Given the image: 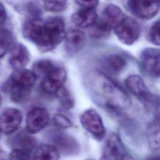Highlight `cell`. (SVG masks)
Returning a JSON list of instances; mask_svg holds the SVG:
<instances>
[{
	"instance_id": "83f0119b",
	"label": "cell",
	"mask_w": 160,
	"mask_h": 160,
	"mask_svg": "<svg viewBox=\"0 0 160 160\" xmlns=\"http://www.w3.org/2000/svg\"><path fill=\"white\" fill-rule=\"evenodd\" d=\"M52 121L54 124L60 129H68L72 126L71 120L62 114H55L53 117Z\"/></svg>"
},
{
	"instance_id": "3957f363",
	"label": "cell",
	"mask_w": 160,
	"mask_h": 160,
	"mask_svg": "<svg viewBox=\"0 0 160 160\" xmlns=\"http://www.w3.org/2000/svg\"><path fill=\"white\" fill-rule=\"evenodd\" d=\"M22 34L42 52L49 51L54 49L48 38L44 22L40 19L32 18L28 20L23 25Z\"/></svg>"
},
{
	"instance_id": "74e56055",
	"label": "cell",
	"mask_w": 160,
	"mask_h": 160,
	"mask_svg": "<svg viewBox=\"0 0 160 160\" xmlns=\"http://www.w3.org/2000/svg\"><path fill=\"white\" fill-rule=\"evenodd\" d=\"M159 160H160V158H159Z\"/></svg>"
},
{
	"instance_id": "d4e9b609",
	"label": "cell",
	"mask_w": 160,
	"mask_h": 160,
	"mask_svg": "<svg viewBox=\"0 0 160 160\" xmlns=\"http://www.w3.org/2000/svg\"><path fill=\"white\" fill-rule=\"evenodd\" d=\"M61 106L65 109H71L74 104V99L70 92L64 86L61 87L54 94Z\"/></svg>"
},
{
	"instance_id": "ffe728a7",
	"label": "cell",
	"mask_w": 160,
	"mask_h": 160,
	"mask_svg": "<svg viewBox=\"0 0 160 160\" xmlns=\"http://www.w3.org/2000/svg\"><path fill=\"white\" fill-rule=\"evenodd\" d=\"M59 151L54 145L44 144L36 148L32 160H59Z\"/></svg>"
},
{
	"instance_id": "7c38bea8",
	"label": "cell",
	"mask_w": 160,
	"mask_h": 160,
	"mask_svg": "<svg viewBox=\"0 0 160 160\" xmlns=\"http://www.w3.org/2000/svg\"><path fill=\"white\" fill-rule=\"evenodd\" d=\"M125 84L127 88L142 102L148 103L151 101V95L142 78L136 74L128 76Z\"/></svg>"
},
{
	"instance_id": "d6a6232c",
	"label": "cell",
	"mask_w": 160,
	"mask_h": 160,
	"mask_svg": "<svg viewBox=\"0 0 160 160\" xmlns=\"http://www.w3.org/2000/svg\"><path fill=\"white\" fill-rule=\"evenodd\" d=\"M1 97L0 96V106H1Z\"/></svg>"
},
{
	"instance_id": "d590c367",
	"label": "cell",
	"mask_w": 160,
	"mask_h": 160,
	"mask_svg": "<svg viewBox=\"0 0 160 160\" xmlns=\"http://www.w3.org/2000/svg\"><path fill=\"white\" fill-rule=\"evenodd\" d=\"M0 160H3V159H0Z\"/></svg>"
},
{
	"instance_id": "5bb4252c",
	"label": "cell",
	"mask_w": 160,
	"mask_h": 160,
	"mask_svg": "<svg viewBox=\"0 0 160 160\" xmlns=\"http://www.w3.org/2000/svg\"><path fill=\"white\" fill-rule=\"evenodd\" d=\"M65 49L67 53L73 55L84 47L86 42L85 34L76 29H69L65 35Z\"/></svg>"
},
{
	"instance_id": "5b68a950",
	"label": "cell",
	"mask_w": 160,
	"mask_h": 160,
	"mask_svg": "<svg viewBox=\"0 0 160 160\" xmlns=\"http://www.w3.org/2000/svg\"><path fill=\"white\" fill-rule=\"evenodd\" d=\"M103 157L106 160H133L120 137L116 133L111 134L107 138Z\"/></svg>"
},
{
	"instance_id": "8d00e7d4",
	"label": "cell",
	"mask_w": 160,
	"mask_h": 160,
	"mask_svg": "<svg viewBox=\"0 0 160 160\" xmlns=\"http://www.w3.org/2000/svg\"><path fill=\"white\" fill-rule=\"evenodd\" d=\"M0 133H1V131H0Z\"/></svg>"
},
{
	"instance_id": "277c9868",
	"label": "cell",
	"mask_w": 160,
	"mask_h": 160,
	"mask_svg": "<svg viewBox=\"0 0 160 160\" xmlns=\"http://www.w3.org/2000/svg\"><path fill=\"white\" fill-rule=\"evenodd\" d=\"M83 128L95 139L102 141L106 135V129L99 114L93 109L86 110L80 117Z\"/></svg>"
},
{
	"instance_id": "7402d4cb",
	"label": "cell",
	"mask_w": 160,
	"mask_h": 160,
	"mask_svg": "<svg viewBox=\"0 0 160 160\" xmlns=\"http://www.w3.org/2000/svg\"><path fill=\"white\" fill-rule=\"evenodd\" d=\"M8 85L11 100L14 102H23L29 97L31 88L21 86L10 81H8Z\"/></svg>"
},
{
	"instance_id": "6da1fadb",
	"label": "cell",
	"mask_w": 160,
	"mask_h": 160,
	"mask_svg": "<svg viewBox=\"0 0 160 160\" xmlns=\"http://www.w3.org/2000/svg\"><path fill=\"white\" fill-rule=\"evenodd\" d=\"M89 80L93 94L107 109L118 111L130 105V98L126 91L107 75L96 71L91 74Z\"/></svg>"
},
{
	"instance_id": "603a6c76",
	"label": "cell",
	"mask_w": 160,
	"mask_h": 160,
	"mask_svg": "<svg viewBox=\"0 0 160 160\" xmlns=\"http://www.w3.org/2000/svg\"><path fill=\"white\" fill-rule=\"evenodd\" d=\"M89 35L95 39H100L108 36L111 31V26L103 19L97 21L89 28Z\"/></svg>"
},
{
	"instance_id": "7a4b0ae2",
	"label": "cell",
	"mask_w": 160,
	"mask_h": 160,
	"mask_svg": "<svg viewBox=\"0 0 160 160\" xmlns=\"http://www.w3.org/2000/svg\"><path fill=\"white\" fill-rule=\"evenodd\" d=\"M32 71L37 79L41 80L43 91L48 94H55L59 88L63 86L66 80V71L62 66L51 60L42 59L36 62Z\"/></svg>"
},
{
	"instance_id": "484cf974",
	"label": "cell",
	"mask_w": 160,
	"mask_h": 160,
	"mask_svg": "<svg viewBox=\"0 0 160 160\" xmlns=\"http://www.w3.org/2000/svg\"><path fill=\"white\" fill-rule=\"evenodd\" d=\"M107 66L109 69L114 72H121L126 66V60L119 55L112 54L109 56L106 59Z\"/></svg>"
},
{
	"instance_id": "e0dca14e",
	"label": "cell",
	"mask_w": 160,
	"mask_h": 160,
	"mask_svg": "<svg viewBox=\"0 0 160 160\" xmlns=\"http://www.w3.org/2000/svg\"><path fill=\"white\" fill-rule=\"evenodd\" d=\"M52 141L59 151L61 150L67 154H73L79 151V145L76 140L67 134L55 133Z\"/></svg>"
},
{
	"instance_id": "2e32d148",
	"label": "cell",
	"mask_w": 160,
	"mask_h": 160,
	"mask_svg": "<svg viewBox=\"0 0 160 160\" xmlns=\"http://www.w3.org/2000/svg\"><path fill=\"white\" fill-rule=\"evenodd\" d=\"M73 23L82 28H90L98 19L95 8H81L72 15Z\"/></svg>"
},
{
	"instance_id": "836d02e7",
	"label": "cell",
	"mask_w": 160,
	"mask_h": 160,
	"mask_svg": "<svg viewBox=\"0 0 160 160\" xmlns=\"http://www.w3.org/2000/svg\"><path fill=\"white\" fill-rule=\"evenodd\" d=\"M87 160H93V159H87Z\"/></svg>"
},
{
	"instance_id": "ac0fdd59",
	"label": "cell",
	"mask_w": 160,
	"mask_h": 160,
	"mask_svg": "<svg viewBox=\"0 0 160 160\" xmlns=\"http://www.w3.org/2000/svg\"><path fill=\"white\" fill-rule=\"evenodd\" d=\"M37 78L32 71L26 69L14 70L9 81L14 84L31 88L36 83Z\"/></svg>"
},
{
	"instance_id": "f1b7e54d",
	"label": "cell",
	"mask_w": 160,
	"mask_h": 160,
	"mask_svg": "<svg viewBox=\"0 0 160 160\" xmlns=\"http://www.w3.org/2000/svg\"><path fill=\"white\" fill-rule=\"evenodd\" d=\"M149 37L152 44L160 46V21L152 26L149 32Z\"/></svg>"
},
{
	"instance_id": "44dd1931",
	"label": "cell",
	"mask_w": 160,
	"mask_h": 160,
	"mask_svg": "<svg viewBox=\"0 0 160 160\" xmlns=\"http://www.w3.org/2000/svg\"><path fill=\"white\" fill-rule=\"evenodd\" d=\"M124 18V14L121 9L115 4H109L104 9V19L111 28H116Z\"/></svg>"
},
{
	"instance_id": "9a60e30c",
	"label": "cell",
	"mask_w": 160,
	"mask_h": 160,
	"mask_svg": "<svg viewBox=\"0 0 160 160\" xmlns=\"http://www.w3.org/2000/svg\"><path fill=\"white\" fill-rule=\"evenodd\" d=\"M147 139L152 149H160V100L157 102L154 118L148 128Z\"/></svg>"
},
{
	"instance_id": "1f68e13d",
	"label": "cell",
	"mask_w": 160,
	"mask_h": 160,
	"mask_svg": "<svg viewBox=\"0 0 160 160\" xmlns=\"http://www.w3.org/2000/svg\"><path fill=\"white\" fill-rule=\"evenodd\" d=\"M7 18V13L4 5L0 2V25L3 24Z\"/></svg>"
},
{
	"instance_id": "4316f807",
	"label": "cell",
	"mask_w": 160,
	"mask_h": 160,
	"mask_svg": "<svg viewBox=\"0 0 160 160\" xmlns=\"http://www.w3.org/2000/svg\"><path fill=\"white\" fill-rule=\"evenodd\" d=\"M44 7L48 11L59 12L64 11L67 8V4L64 0H46Z\"/></svg>"
},
{
	"instance_id": "4dcf8cb0",
	"label": "cell",
	"mask_w": 160,
	"mask_h": 160,
	"mask_svg": "<svg viewBox=\"0 0 160 160\" xmlns=\"http://www.w3.org/2000/svg\"><path fill=\"white\" fill-rule=\"evenodd\" d=\"M75 1L81 8H95L99 0H75Z\"/></svg>"
},
{
	"instance_id": "d6986e66",
	"label": "cell",
	"mask_w": 160,
	"mask_h": 160,
	"mask_svg": "<svg viewBox=\"0 0 160 160\" xmlns=\"http://www.w3.org/2000/svg\"><path fill=\"white\" fill-rule=\"evenodd\" d=\"M26 132H20L15 135L11 141V145L13 149H20L31 152L36 147V139Z\"/></svg>"
},
{
	"instance_id": "cb8c5ba5",
	"label": "cell",
	"mask_w": 160,
	"mask_h": 160,
	"mask_svg": "<svg viewBox=\"0 0 160 160\" xmlns=\"http://www.w3.org/2000/svg\"><path fill=\"white\" fill-rule=\"evenodd\" d=\"M13 44L12 33L8 29L0 28V59L10 50Z\"/></svg>"
},
{
	"instance_id": "ba28073f",
	"label": "cell",
	"mask_w": 160,
	"mask_h": 160,
	"mask_svg": "<svg viewBox=\"0 0 160 160\" xmlns=\"http://www.w3.org/2000/svg\"><path fill=\"white\" fill-rule=\"evenodd\" d=\"M140 61L144 71L153 78L160 77V48H148L142 51Z\"/></svg>"
},
{
	"instance_id": "9c48e42d",
	"label": "cell",
	"mask_w": 160,
	"mask_h": 160,
	"mask_svg": "<svg viewBox=\"0 0 160 160\" xmlns=\"http://www.w3.org/2000/svg\"><path fill=\"white\" fill-rule=\"evenodd\" d=\"M49 114L47 109L36 107L27 114L26 130L30 134H36L43 129L49 123Z\"/></svg>"
},
{
	"instance_id": "e575fe53",
	"label": "cell",
	"mask_w": 160,
	"mask_h": 160,
	"mask_svg": "<svg viewBox=\"0 0 160 160\" xmlns=\"http://www.w3.org/2000/svg\"><path fill=\"white\" fill-rule=\"evenodd\" d=\"M159 2H160V0H159Z\"/></svg>"
},
{
	"instance_id": "f546056e",
	"label": "cell",
	"mask_w": 160,
	"mask_h": 160,
	"mask_svg": "<svg viewBox=\"0 0 160 160\" xmlns=\"http://www.w3.org/2000/svg\"><path fill=\"white\" fill-rule=\"evenodd\" d=\"M31 152L29 151L12 149L9 156V160H30Z\"/></svg>"
},
{
	"instance_id": "4fadbf2b",
	"label": "cell",
	"mask_w": 160,
	"mask_h": 160,
	"mask_svg": "<svg viewBox=\"0 0 160 160\" xmlns=\"http://www.w3.org/2000/svg\"><path fill=\"white\" fill-rule=\"evenodd\" d=\"M30 54L27 48L20 42L14 43L10 49L9 62L14 70L24 69L28 64Z\"/></svg>"
},
{
	"instance_id": "30bf717a",
	"label": "cell",
	"mask_w": 160,
	"mask_h": 160,
	"mask_svg": "<svg viewBox=\"0 0 160 160\" xmlns=\"http://www.w3.org/2000/svg\"><path fill=\"white\" fill-rule=\"evenodd\" d=\"M22 121L21 112L16 108H8L0 115V131L9 134L19 128Z\"/></svg>"
},
{
	"instance_id": "8fae6325",
	"label": "cell",
	"mask_w": 160,
	"mask_h": 160,
	"mask_svg": "<svg viewBox=\"0 0 160 160\" xmlns=\"http://www.w3.org/2000/svg\"><path fill=\"white\" fill-rule=\"evenodd\" d=\"M48 38L54 47L58 45L65 38V23L60 17H50L44 21Z\"/></svg>"
},
{
	"instance_id": "8992f818",
	"label": "cell",
	"mask_w": 160,
	"mask_h": 160,
	"mask_svg": "<svg viewBox=\"0 0 160 160\" xmlns=\"http://www.w3.org/2000/svg\"><path fill=\"white\" fill-rule=\"evenodd\" d=\"M114 32L118 39L123 44L131 45L139 38L141 27L133 18L125 17L122 22L114 28Z\"/></svg>"
},
{
	"instance_id": "52a82bcc",
	"label": "cell",
	"mask_w": 160,
	"mask_h": 160,
	"mask_svg": "<svg viewBox=\"0 0 160 160\" xmlns=\"http://www.w3.org/2000/svg\"><path fill=\"white\" fill-rule=\"evenodd\" d=\"M128 7L131 13L141 19H149L160 9L159 0H128Z\"/></svg>"
}]
</instances>
